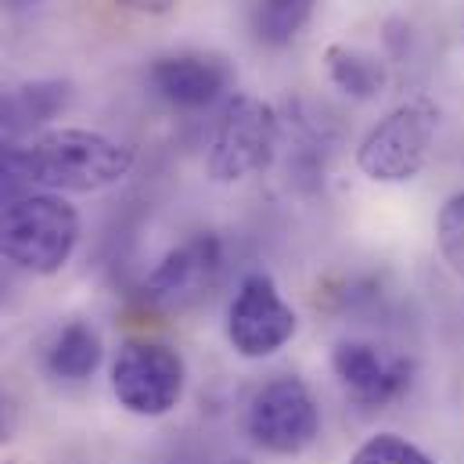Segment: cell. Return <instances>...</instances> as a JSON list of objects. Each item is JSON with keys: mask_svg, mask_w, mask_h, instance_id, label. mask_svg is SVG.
I'll return each mask as SVG.
<instances>
[{"mask_svg": "<svg viewBox=\"0 0 464 464\" xmlns=\"http://www.w3.org/2000/svg\"><path fill=\"white\" fill-rule=\"evenodd\" d=\"M36 188L51 195H98L133 173V148L102 130L58 126L25 144Z\"/></svg>", "mask_w": 464, "mask_h": 464, "instance_id": "cell-1", "label": "cell"}, {"mask_svg": "<svg viewBox=\"0 0 464 464\" xmlns=\"http://www.w3.org/2000/svg\"><path fill=\"white\" fill-rule=\"evenodd\" d=\"M80 231V213L65 195L33 191L0 209V259L33 277H54L76 256Z\"/></svg>", "mask_w": 464, "mask_h": 464, "instance_id": "cell-2", "label": "cell"}, {"mask_svg": "<svg viewBox=\"0 0 464 464\" xmlns=\"http://www.w3.org/2000/svg\"><path fill=\"white\" fill-rule=\"evenodd\" d=\"M440 105L425 94H414L389 109L356 144V169L374 184H407L414 180L436 144Z\"/></svg>", "mask_w": 464, "mask_h": 464, "instance_id": "cell-3", "label": "cell"}, {"mask_svg": "<svg viewBox=\"0 0 464 464\" xmlns=\"http://www.w3.org/2000/svg\"><path fill=\"white\" fill-rule=\"evenodd\" d=\"M109 385L126 414L155 421L180 407L188 389V363L169 343L130 339L109 363Z\"/></svg>", "mask_w": 464, "mask_h": 464, "instance_id": "cell-4", "label": "cell"}, {"mask_svg": "<svg viewBox=\"0 0 464 464\" xmlns=\"http://www.w3.org/2000/svg\"><path fill=\"white\" fill-rule=\"evenodd\" d=\"M277 137H281V119L270 102L252 94L231 98L209 137V151H206L209 180L241 184L252 173L266 169L277 155Z\"/></svg>", "mask_w": 464, "mask_h": 464, "instance_id": "cell-5", "label": "cell"}, {"mask_svg": "<svg viewBox=\"0 0 464 464\" xmlns=\"http://www.w3.org/2000/svg\"><path fill=\"white\" fill-rule=\"evenodd\" d=\"M321 407L314 389L299 374H277L263 382L248 407H245V432L248 440L274 458H299L321 436Z\"/></svg>", "mask_w": 464, "mask_h": 464, "instance_id": "cell-6", "label": "cell"}, {"mask_svg": "<svg viewBox=\"0 0 464 464\" xmlns=\"http://www.w3.org/2000/svg\"><path fill=\"white\" fill-rule=\"evenodd\" d=\"M299 332L295 310L285 303L277 281L263 270H252L237 281L234 299L227 303L224 335L241 360H266L288 346Z\"/></svg>", "mask_w": 464, "mask_h": 464, "instance_id": "cell-7", "label": "cell"}, {"mask_svg": "<svg viewBox=\"0 0 464 464\" xmlns=\"http://www.w3.org/2000/svg\"><path fill=\"white\" fill-rule=\"evenodd\" d=\"M220 270L224 241L217 234H195L159 259V266L144 277L140 295L159 310H188L217 285Z\"/></svg>", "mask_w": 464, "mask_h": 464, "instance_id": "cell-8", "label": "cell"}, {"mask_svg": "<svg viewBox=\"0 0 464 464\" xmlns=\"http://www.w3.org/2000/svg\"><path fill=\"white\" fill-rule=\"evenodd\" d=\"M332 371L353 403L378 411L396 403L414 382V363L403 353L382 349L363 339H343L332 349Z\"/></svg>", "mask_w": 464, "mask_h": 464, "instance_id": "cell-9", "label": "cell"}, {"mask_svg": "<svg viewBox=\"0 0 464 464\" xmlns=\"http://www.w3.org/2000/svg\"><path fill=\"white\" fill-rule=\"evenodd\" d=\"M151 91L180 109V112H198V109H209L217 105L234 83L231 65L217 54H198V51H184V54H166V58H155L151 72Z\"/></svg>", "mask_w": 464, "mask_h": 464, "instance_id": "cell-10", "label": "cell"}, {"mask_svg": "<svg viewBox=\"0 0 464 464\" xmlns=\"http://www.w3.org/2000/svg\"><path fill=\"white\" fill-rule=\"evenodd\" d=\"M69 105L65 80H33L0 91V144H18Z\"/></svg>", "mask_w": 464, "mask_h": 464, "instance_id": "cell-11", "label": "cell"}, {"mask_svg": "<svg viewBox=\"0 0 464 464\" xmlns=\"http://www.w3.org/2000/svg\"><path fill=\"white\" fill-rule=\"evenodd\" d=\"M105 360V343L91 321H69L47 346V371L58 382H87Z\"/></svg>", "mask_w": 464, "mask_h": 464, "instance_id": "cell-12", "label": "cell"}, {"mask_svg": "<svg viewBox=\"0 0 464 464\" xmlns=\"http://www.w3.org/2000/svg\"><path fill=\"white\" fill-rule=\"evenodd\" d=\"M324 69L328 80L335 83V91H343L353 102H371L385 91V62H378L367 51H356L349 44H332L324 47Z\"/></svg>", "mask_w": 464, "mask_h": 464, "instance_id": "cell-13", "label": "cell"}, {"mask_svg": "<svg viewBox=\"0 0 464 464\" xmlns=\"http://www.w3.org/2000/svg\"><path fill=\"white\" fill-rule=\"evenodd\" d=\"M314 7H317V0H252L248 25H252L256 44L288 47L314 18Z\"/></svg>", "mask_w": 464, "mask_h": 464, "instance_id": "cell-14", "label": "cell"}, {"mask_svg": "<svg viewBox=\"0 0 464 464\" xmlns=\"http://www.w3.org/2000/svg\"><path fill=\"white\" fill-rule=\"evenodd\" d=\"M349 464H436V458L400 432H374L349 454Z\"/></svg>", "mask_w": 464, "mask_h": 464, "instance_id": "cell-15", "label": "cell"}, {"mask_svg": "<svg viewBox=\"0 0 464 464\" xmlns=\"http://www.w3.org/2000/svg\"><path fill=\"white\" fill-rule=\"evenodd\" d=\"M436 245L454 277L464 281V191L450 195L436 217Z\"/></svg>", "mask_w": 464, "mask_h": 464, "instance_id": "cell-16", "label": "cell"}, {"mask_svg": "<svg viewBox=\"0 0 464 464\" xmlns=\"http://www.w3.org/2000/svg\"><path fill=\"white\" fill-rule=\"evenodd\" d=\"M33 191H36V180H33L25 144H0V209Z\"/></svg>", "mask_w": 464, "mask_h": 464, "instance_id": "cell-17", "label": "cell"}, {"mask_svg": "<svg viewBox=\"0 0 464 464\" xmlns=\"http://www.w3.org/2000/svg\"><path fill=\"white\" fill-rule=\"evenodd\" d=\"M18 425H22L18 400L0 385V443H11V440L18 436Z\"/></svg>", "mask_w": 464, "mask_h": 464, "instance_id": "cell-18", "label": "cell"}, {"mask_svg": "<svg viewBox=\"0 0 464 464\" xmlns=\"http://www.w3.org/2000/svg\"><path fill=\"white\" fill-rule=\"evenodd\" d=\"M116 4L126 7V11H137V14H151V18L169 14L177 7V0H116Z\"/></svg>", "mask_w": 464, "mask_h": 464, "instance_id": "cell-19", "label": "cell"}, {"mask_svg": "<svg viewBox=\"0 0 464 464\" xmlns=\"http://www.w3.org/2000/svg\"><path fill=\"white\" fill-rule=\"evenodd\" d=\"M7 4H11V7H22V4H25V0H7Z\"/></svg>", "mask_w": 464, "mask_h": 464, "instance_id": "cell-20", "label": "cell"}]
</instances>
